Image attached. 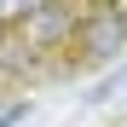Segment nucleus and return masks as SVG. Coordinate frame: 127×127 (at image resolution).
Returning <instances> with one entry per match:
<instances>
[{
    "instance_id": "obj_1",
    "label": "nucleus",
    "mask_w": 127,
    "mask_h": 127,
    "mask_svg": "<svg viewBox=\"0 0 127 127\" xmlns=\"http://www.w3.org/2000/svg\"><path fill=\"white\" fill-rule=\"evenodd\" d=\"M121 40H127V12H98L93 23H87V52L93 58H116L121 52Z\"/></svg>"
},
{
    "instance_id": "obj_2",
    "label": "nucleus",
    "mask_w": 127,
    "mask_h": 127,
    "mask_svg": "<svg viewBox=\"0 0 127 127\" xmlns=\"http://www.w3.org/2000/svg\"><path fill=\"white\" fill-rule=\"evenodd\" d=\"M40 0H0V23H17V17H35Z\"/></svg>"
},
{
    "instance_id": "obj_3",
    "label": "nucleus",
    "mask_w": 127,
    "mask_h": 127,
    "mask_svg": "<svg viewBox=\"0 0 127 127\" xmlns=\"http://www.w3.org/2000/svg\"><path fill=\"white\" fill-rule=\"evenodd\" d=\"M58 29H64L58 12H40V17H35V35H58Z\"/></svg>"
},
{
    "instance_id": "obj_4",
    "label": "nucleus",
    "mask_w": 127,
    "mask_h": 127,
    "mask_svg": "<svg viewBox=\"0 0 127 127\" xmlns=\"http://www.w3.org/2000/svg\"><path fill=\"white\" fill-rule=\"evenodd\" d=\"M23 121V104H12V110H0V127H17Z\"/></svg>"
}]
</instances>
